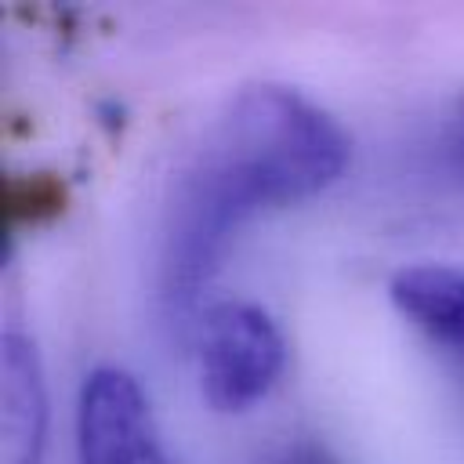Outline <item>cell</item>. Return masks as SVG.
Returning a JSON list of instances; mask_svg holds the SVG:
<instances>
[{"label":"cell","instance_id":"1","mask_svg":"<svg viewBox=\"0 0 464 464\" xmlns=\"http://www.w3.org/2000/svg\"><path fill=\"white\" fill-rule=\"evenodd\" d=\"M348 160L344 127L308 94L286 83L243 87L178 178L163 232L167 297L188 304L250 218L326 192Z\"/></svg>","mask_w":464,"mask_h":464},{"label":"cell","instance_id":"5","mask_svg":"<svg viewBox=\"0 0 464 464\" xmlns=\"http://www.w3.org/2000/svg\"><path fill=\"white\" fill-rule=\"evenodd\" d=\"M392 304L428 341L464 362V268L457 265H410L392 276Z\"/></svg>","mask_w":464,"mask_h":464},{"label":"cell","instance_id":"2","mask_svg":"<svg viewBox=\"0 0 464 464\" xmlns=\"http://www.w3.org/2000/svg\"><path fill=\"white\" fill-rule=\"evenodd\" d=\"M286 337L279 323L254 301L225 297L203 308L196 323L199 392L218 413L257 406L283 377Z\"/></svg>","mask_w":464,"mask_h":464},{"label":"cell","instance_id":"4","mask_svg":"<svg viewBox=\"0 0 464 464\" xmlns=\"http://www.w3.org/2000/svg\"><path fill=\"white\" fill-rule=\"evenodd\" d=\"M51 399L40 348L7 326L0 341V453L4 464H44Z\"/></svg>","mask_w":464,"mask_h":464},{"label":"cell","instance_id":"7","mask_svg":"<svg viewBox=\"0 0 464 464\" xmlns=\"http://www.w3.org/2000/svg\"><path fill=\"white\" fill-rule=\"evenodd\" d=\"M453 141H457V145H460V152H464V94H460L457 112H453Z\"/></svg>","mask_w":464,"mask_h":464},{"label":"cell","instance_id":"3","mask_svg":"<svg viewBox=\"0 0 464 464\" xmlns=\"http://www.w3.org/2000/svg\"><path fill=\"white\" fill-rule=\"evenodd\" d=\"M80 464H174L145 388L120 366L87 373L76 406Z\"/></svg>","mask_w":464,"mask_h":464},{"label":"cell","instance_id":"6","mask_svg":"<svg viewBox=\"0 0 464 464\" xmlns=\"http://www.w3.org/2000/svg\"><path fill=\"white\" fill-rule=\"evenodd\" d=\"M265 464H337V460L326 453V446H319L312 439H294V442L279 446Z\"/></svg>","mask_w":464,"mask_h":464}]
</instances>
